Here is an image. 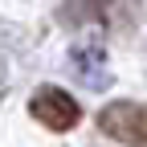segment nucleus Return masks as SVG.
Instances as JSON below:
<instances>
[{
    "instance_id": "nucleus-1",
    "label": "nucleus",
    "mask_w": 147,
    "mask_h": 147,
    "mask_svg": "<svg viewBox=\"0 0 147 147\" xmlns=\"http://www.w3.org/2000/svg\"><path fill=\"white\" fill-rule=\"evenodd\" d=\"M98 131L127 147H147V110L135 102H106L98 110Z\"/></svg>"
},
{
    "instance_id": "nucleus-2",
    "label": "nucleus",
    "mask_w": 147,
    "mask_h": 147,
    "mask_svg": "<svg viewBox=\"0 0 147 147\" xmlns=\"http://www.w3.org/2000/svg\"><path fill=\"white\" fill-rule=\"evenodd\" d=\"M29 110H33V119L41 127H49V131H69V127H78V119H82V106L74 102V94H65L61 86H41L33 94Z\"/></svg>"
}]
</instances>
